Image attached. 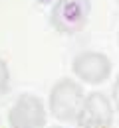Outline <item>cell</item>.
Returning <instances> with one entry per match:
<instances>
[{
	"mask_svg": "<svg viewBox=\"0 0 119 128\" xmlns=\"http://www.w3.org/2000/svg\"><path fill=\"white\" fill-rule=\"evenodd\" d=\"M8 85H10V71H8L6 61L0 59V95H4L8 91Z\"/></svg>",
	"mask_w": 119,
	"mask_h": 128,
	"instance_id": "obj_6",
	"label": "cell"
},
{
	"mask_svg": "<svg viewBox=\"0 0 119 128\" xmlns=\"http://www.w3.org/2000/svg\"><path fill=\"white\" fill-rule=\"evenodd\" d=\"M34 2H38V4H50V2H56V0H34Z\"/></svg>",
	"mask_w": 119,
	"mask_h": 128,
	"instance_id": "obj_8",
	"label": "cell"
},
{
	"mask_svg": "<svg viewBox=\"0 0 119 128\" xmlns=\"http://www.w3.org/2000/svg\"><path fill=\"white\" fill-rule=\"evenodd\" d=\"M71 69L75 77H80L84 83L99 85L103 81H107L111 75V59L99 51H84L75 55Z\"/></svg>",
	"mask_w": 119,
	"mask_h": 128,
	"instance_id": "obj_5",
	"label": "cell"
},
{
	"mask_svg": "<svg viewBox=\"0 0 119 128\" xmlns=\"http://www.w3.org/2000/svg\"><path fill=\"white\" fill-rule=\"evenodd\" d=\"M10 128H44L46 126V108L36 95H20L8 112Z\"/></svg>",
	"mask_w": 119,
	"mask_h": 128,
	"instance_id": "obj_3",
	"label": "cell"
},
{
	"mask_svg": "<svg viewBox=\"0 0 119 128\" xmlns=\"http://www.w3.org/2000/svg\"><path fill=\"white\" fill-rule=\"evenodd\" d=\"M52 128H62V126H52Z\"/></svg>",
	"mask_w": 119,
	"mask_h": 128,
	"instance_id": "obj_9",
	"label": "cell"
},
{
	"mask_svg": "<svg viewBox=\"0 0 119 128\" xmlns=\"http://www.w3.org/2000/svg\"><path fill=\"white\" fill-rule=\"evenodd\" d=\"M91 0H56L50 14L54 30L66 36L82 32L89 20Z\"/></svg>",
	"mask_w": 119,
	"mask_h": 128,
	"instance_id": "obj_2",
	"label": "cell"
},
{
	"mask_svg": "<svg viewBox=\"0 0 119 128\" xmlns=\"http://www.w3.org/2000/svg\"><path fill=\"white\" fill-rule=\"evenodd\" d=\"M84 89L71 79H60L50 91V112L62 122H73L84 102Z\"/></svg>",
	"mask_w": 119,
	"mask_h": 128,
	"instance_id": "obj_1",
	"label": "cell"
},
{
	"mask_svg": "<svg viewBox=\"0 0 119 128\" xmlns=\"http://www.w3.org/2000/svg\"><path fill=\"white\" fill-rule=\"evenodd\" d=\"M113 102H115V106H117V110H119V77L115 81V85H113Z\"/></svg>",
	"mask_w": 119,
	"mask_h": 128,
	"instance_id": "obj_7",
	"label": "cell"
},
{
	"mask_svg": "<svg viewBox=\"0 0 119 128\" xmlns=\"http://www.w3.org/2000/svg\"><path fill=\"white\" fill-rule=\"evenodd\" d=\"M80 128H109L113 122V106L103 93H89L82 102L75 118Z\"/></svg>",
	"mask_w": 119,
	"mask_h": 128,
	"instance_id": "obj_4",
	"label": "cell"
}]
</instances>
